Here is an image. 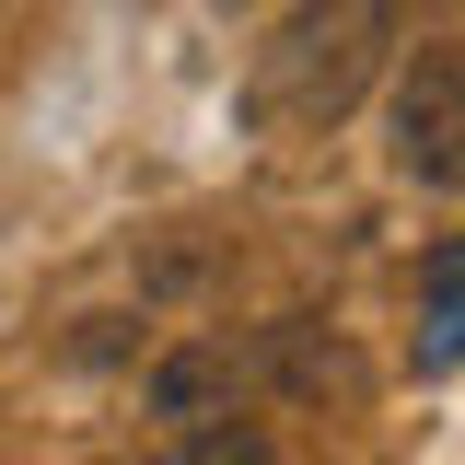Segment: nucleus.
<instances>
[{
  "instance_id": "1",
  "label": "nucleus",
  "mask_w": 465,
  "mask_h": 465,
  "mask_svg": "<svg viewBox=\"0 0 465 465\" xmlns=\"http://www.w3.org/2000/svg\"><path fill=\"white\" fill-rule=\"evenodd\" d=\"M396 47V12L384 0H314V12H291L280 35L256 47V82H244V105L268 140H314V128H338L361 105V82L384 70Z\"/></svg>"
},
{
  "instance_id": "2",
  "label": "nucleus",
  "mask_w": 465,
  "mask_h": 465,
  "mask_svg": "<svg viewBox=\"0 0 465 465\" xmlns=\"http://www.w3.org/2000/svg\"><path fill=\"white\" fill-rule=\"evenodd\" d=\"M384 163L430 198H465V58H407L384 94Z\"/></svg>"
},
{
  "instance_id": "3",
  "label": "nucleus",
  "mask_w": 465,
  "mask_h": 465,
  "mask_svg": "<svg viewBox=\"0 0 465 465\" xmlns=\"http://www.w3.org/2000/svg\"><path fill=\"white\" fill-rule=\"evenodd\" d=\"M222 407H232V349H222V338H186V349L152 361V419H163V430L222 419Z\"/></svg>"
},
{
  "instance_id": "4",
  "label": "nucleus",
  "mask_w": 465,
  "mask_h": 465,
  "mask_svg": "<svg viewBox=\"0 0 465 465\" xmlns=\"http://www.w3.org/2000/svg\"><path fill=\"white\" fill-rule=\"evenodd\" d=\"M454 361H465V232L430 244L419 268V372H454Z\"/></svg>"
},
{
  "instance_id": "5",
  "label": "nucleus",
  "mask_w": 465,
  "mask_h": 465,
  "mask_svg": "<svg viewBox=\"0 0 465 465\" xmlns=\"http://www.w3.org/2000/svg\"><path fill=\"white\" fill-rule=\"evenodd\" d=\"M280 454V442H268V430H256V419H186V430H174V465H268Z\"/></svg>"
}]
</instances>
